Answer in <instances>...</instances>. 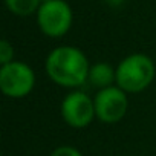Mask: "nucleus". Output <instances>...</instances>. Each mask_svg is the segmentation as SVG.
<instances>
[{
	"label": "nucleus",
	"mask_w": 156,
	"mask_h": 156,
	"mask_svg": "<svg viewBox=\"0 0 156 156\" xmlns=\"http://www.w3.org/2000/svg\"><path fill=\"white\" fill-rule=\"evenodd\" d=\"M89 61L86 55L73 46L55 48L46 58V73L58 86L76 87L89 78Z\"/></svg>",
	"instance_id": "obj_1"
},
{
	"label": "nucleus",
	"mask_w": 156,
	"mask_h": 156,
	"mask_svg": "<svg viewBox=\"0 0 156 156\" xmlns=\"http://www.w3.org/2000/svg\"><path fill=\"white\" fill-rule=\"evenodd\" d=\"M154 72V63L148 55H127L116 67V86L127 94L142 92L151 84Z\"/></svg>",
	"instance_id": "obj_2"
},
{
	"label": "nucleus",
	"mask_w": 156,
	"mask_h": 156,
	"mask_svg": "<svg viewBox=\"0 0 156 156\" xmlns=\"http://www.w3.org/2000/svg\"><path fill=\"white\" fill-rule=\"evenodd\" d=\"M35 86V73L23 61H11L0 69V89L9 98H23Z\"/></svg>",
	"instance_id": "obj_3"
},
{
	"label": "nucleus",
	"mask_w": 156,
	"mask_h": 156,
	"mask_svg": "<svg viewBox=\"0 0 156 156\" xmlns=\"http://www.w3.org/2000/svg\"><path fill=\"white\" fill-rule=\"evenodd\" d=\"M37 23L48 37H63L72 26V9L64 0H51L41 3L37 11Z\"/></svg>",
	"instance_id": "obj_4"
},
{
	"label": "nucleus",
	"mask_w": 156,
	"mask_h": 156,
	"mask_svg": "<svg viewBox=\"0 0 156 156\" xmlns=\"http://www.w3.org/2000/svg\"><path fill=\"white\" fill-rule=\"evenodd\" d=\"M94 103H95L97 118L106 124L119 122L126 116L129 107L127 92H124L118 86L101 89L94 98Z\"/></svg>",
	"instance_id": "obj_5"
},
{
	"label": "nucleus",
	"mask_w": 156,
	"mask_h": 156,
	"mask_svg": "<svg viewBox=\"0 0 156 156\" xmlns=\"http://www.w3.org/2000/svg\"><path fill=\"white\" fill-rule=\"evenodd\" d=\"M61 116L73 129H83L95 118V103L83 92H72L61 103Z\"/></svg>",
	"instance_id": "obj_6"
},
{
	"label": "nucleus",
	"mask_w": 156,
	"mask_h": 156,
	"mask_svg": "<svg viewBox=\"0 0 156 156\" xmlns=\"http://www.w3.org/2000/svg\"><path fill=\"white\" fill-rule=\"evenodd\" d=\"M87 80L100 90L110 87L116 83V69H113L109 63H95L90 66Z\"/></svg>",
	"instance_id": "obj_7"
},
{
	"label": "nucleus",
	"mask_w": 156,
	"mask_h": 156,
	"mask_svg": "<svg viewBox=\"0 0 156 156\" xmlns=\"http://www.w3.org/2000/svg\"><path fill=\"white\" fill-rule=\"evenodd\" d=\"M5 3H6V8L12 14L20 16V17L34 14L35 11H38L41 5L40 0H5Z\"/></svg>",
	"instance_id": "obj_8"
},
{
	"label": "nucleus",
	"mask_w": 156,
	"mask_h": 156,
	"mask_svg": "<svg viewBox=\"0 0 156 156\" xmlns=\"http://www.w3.org/2000/svg\"><path fill=\"white\" fill-rule=\"evenodd\" d=\"M11 61H14V48L8 40H2L0 41V63L3 66Z\"/></svg>",
	"instance_id": "obj_9"
},
{
	"label": "nucleus",
	"mask_w": 156,
	"mask_h": 156,
	"mask_svg": "<svg viewBox=\"0 0 156 156\" xmlns=\"http://www.w3.org/2000/svg\"><path fill=\"white\" fill-rule=\"evenodd\" d=\"M51 156H83V154L80 150H76L72 145H60L51 153Z\"/></svg>",
	"instance_id": "obj_10"
},
{
	"label": "nucleus",
	"mask_w": 156,
	"mask_h": 156,
	"mask_svg": "<svg viewBox=\"0 0 156 156\" xmlns=\"http://www.w3.org/2000/svg\"><path fill=\"white\" fill-rule=\"evenodd\" d=\"M106 3L110 5V6H119L124 3V0H106Z\"/></svg>",
	"instance_id": "obj_11"
},
{
	"label": "nucleus",
	"mask_w": 156,
	"mask_h": 156,
	"mask_svg": "<svg viewBox=\"0 0 156 156\" xmlns=\"http://www.w3.org/2000/svg\"><path fill=\"white\" fill-rule=\"evenodd\" d=\"M46 2H51V0H40V3H46Z\"/></svg>",
	"instance_id": "obj_12"
}]
</instances>
